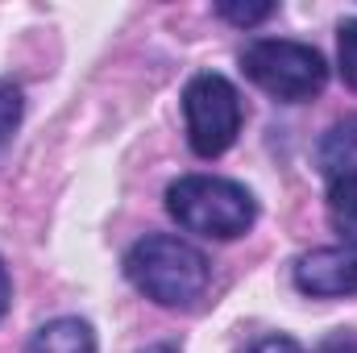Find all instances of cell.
Here are the masks:
<instances>
[{"label":"cell","instance_id":"9","mask_svg":"<svg viewBox=\"0 0 357 353\" xmlns=\"http://www.w3.org/2000/svg\"><path fill=\"white\" fill-rule=\"evenodd\" d=\"M17 121H21V88L8 84V80H0V146L8 142V133L17 129Z\"/></svg>","mask_w":357,"mask_h":353},{"label":"cell","instance_id":"3","mask_svg":"<svg viewBox=\"0 0 357 353\" xmlns=\"http://www.w3.org/2000/svg\"><path fill=\"white\" fill-rule=\"evenodd\" d=\"M241 67H245V75L266 96L287 100V104L312 100L328 84L324 54L316 46H307V42H287V38H258V42H250L241 50Z\"/></svg>","mask_w":357,"mask_h":353},{"label":"cell","instance_id":"11","mask_svg":"<svg viewBox=\"0 0 357 353\" xmlns=\"http://www.w3.org/2000/svg\"><path fill=\"white\" fill-rule=\"evenodd\" d=\"M250 353H303V350H299L291 337H266V341H258Z\"/></svg>","mask_w":357,"mask_h":353},{"label":"cell","instance_id":"4","mask_svg":"<svg viewBox=\"0 0 357 353\" xmlns=\"http://www.w3.org/2000/svg\"><path fill=\"white\" fill-rule=\"evenodd\" d=\"M183 117L191 150L199 158H220L241 133V96L225 75L204 71L183 91Z\"/></svg>","mask_w":357,"mask_h":353},{"label":"cell","instance_id":"1","mask_svg":"<svg viewBox=\"0 0 357 353\" xmlns=\"http://www.w3.org/2000/svg\"><path fill=\"white\" fill-rule=\"evenodd\" d=\"M125 278L162 308H195L208 291L212 270L191 241L154 233L125 254Z\"/></svg>","mask_w":357,"mask_h":353},{"label":"cell","instance_id":"13","mask_svg":"<svg viewBox=\"0 0 357 353\" xmlns=\"http://www.w3.org/2000/svg\"><path fill=\"white\" fill-rule=\"evenodd\" d=\"M8 308V274H4V262H0V316Z\"/></svg>","mask_w":357,"mask_h":353},{"label":"cell","instance_id":"6","mask_svg":"<svg viewBox=\"0 0 357 353\" xmlns=\"http://www.w3.org/2000/svg\"><path fill=\"white\" fill-rule=\"evenodd\" d=\"M295 287L316 299L357 295V246H324L295 262Z\"/></svg>","mask_w":357,"mask_h":353},{"label":"cell","instance_id":"14","mask_svg":"<svg viewBox=\"0 0 357 353\" xmlns=\"http://www.w3.org/2000/svg\"><path fill=\"white\" fill-rule=\"evenodd\" d=\"M146 353H178V350H175V345H150Z\"/></svg>","mask_w":357,"mask_h":353},{"label":"cell","instance_id":"8","mask_svg":"<svg viewBox=\"0 0 357 353\" xmlns=\"http://www.w3.org/2000/svg\"><path fill=\"white\" fill-rule=\"evenodd\" d=\"M337 67H341L345 84L357 91V17H349L337 33Z\"/></svg>","mask_w":357,"mask_h":353},{"label":"cell","instance_id":"10","mask_svg":"<svg viewBox=\"0 0 357 353\" xmlns=\"http://www.w3.org/2000/svg\"><path fill=\"white\" fill-rule=\"evenodd\" d=\"M216 13L225 17V21H233V25H258V21H266L270 13H274V4H216Z\"/></svg>","mask_w":357,"mask_h":353},{"label":"cell","instance_id":"7","mask_svg":"<svg viewBox=\"0 0 357 353\" xmlns=\"http://www.w3.org/2000/svg\"><path fill=\"white\" fill-rule=\"evenodd\" d=\"M25 353H96V337H91V329L84 320L63 316V320L42 324Z\"/></svg>","mask_w":357,"mask_h":353},{"label":"cell","instance_id":"12","mask_svg":"<svg viewBox=\"0 0 357 353\" xmlns=\"http://www.w3.org/2000/svg\"><path fill=\"white\" fill-rule=\"evenodd\" d=\"M320 353H357V337H333V341H324Z\"/></svg>","mask_w":357,"mask_h":353},{"label":"cell","instance_id":"5","mask_svg":"<svg viewBox=\"0 0 357 353\" xmlns=\"http://www.w3.org/2000/svg\"><path fill=\"white\" fill-rule=\"evenodd\" d=\"M320 175L328 187V208L337 216V225L357 229V117L337 121L316 150Z\"/></svg>","mask_w":357,"mask_h":353},{"label":"cell","instance_id":"2","mask_svg":"<svg viewBox=\"0 0 357 353\" xmlns=\"http://www.w3.org/2000/svg\"><path fill=\"white\" fill-rule=\"evenodd\" d=\"M167 212L175 216L187 233L216 237V241H233V237H241L254 225L258 204L233 179L183 175L167 187Z\"/></svg>","mask_w":357,"mask_h":353}]
</instances>
